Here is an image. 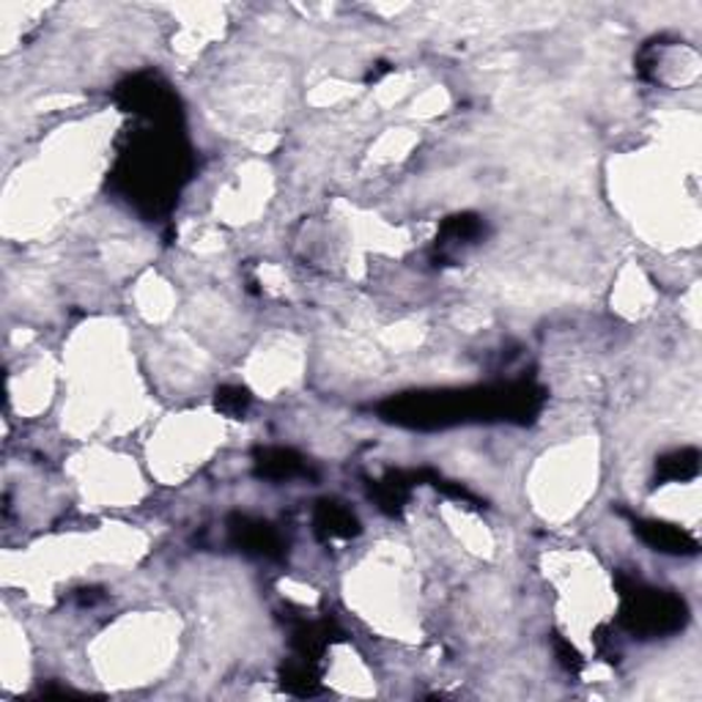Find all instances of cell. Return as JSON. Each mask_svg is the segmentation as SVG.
I'll use <instances>...</instances> for the list:
<instances>
[{
	"instance_id": "1",
	"label": "cell",
	"mask_w": 702,
	"mask_h": 702,
	"mask_svg": "<svg viewBox=\"0 0 702 702\" xmlns=\"http://www.w3.org/2000/svg\"><path fill=\"white\" fill-rule=\"evenodd\" d=\"M625 620L631 629H640L642 634H667L686 623V603L675 596L648 590V593L634 596V607L625 614Z\"/></svg>"
},
{
	"instance_id": "2",
	"label": "cell",
	"mask_w": 702,
	"mask_h": 702,
	"mask_svg": "<svg viewBox=\"0 0 702 702\" xmlns=\"http://www.w3.org/2000/svg\"><path fill=\"white\" fill-rule=\"evenodd\" d=\"M640 530H642V536L653 543V547L661 549V552L683 555V552H694V549H698V541H694L692 536H686L683 530H678V527L642 525Z\"/></svg>"
}]
</instances>
